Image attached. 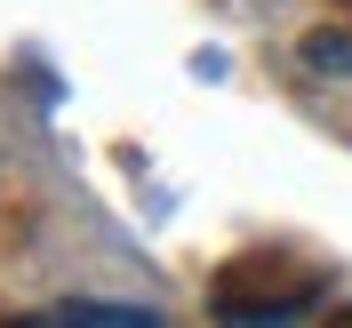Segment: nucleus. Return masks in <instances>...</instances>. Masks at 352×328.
Listing matches in <instances>:
<instances>
[{
  "instance_id": "1",
  "label": "nucleus",
  "mask_w": 352,
  "mask_h": 328,
  "mask_svg": "<svg viewBox=\"0 0 352 328\" xmlns=\"http://www.w3.org/2000/svg\"><path fill=\"white\" fill-rule=\"evenodd\" d=\"M312 296H329V272L288 256V248H241L208 281L217 328H288L296 312H312Z\"/></svg>"
},
{
  "instance_id": "2",
  "label": "nucleus",
  "mask_w": 352,
  "mask_h": 328,
  "mask_svg": "<svg viewBox=\"0 0 352 328\" xmlns=\"http://www.w3.org/2000/svg\"><path fill=\"white\" fill-rule=\"evenodd\" d=\"M24 328H160V320L136 312V305H56V312H41Z\"/></svg>"
},
{
  "instance_id": "3",
  "label": "nucleus",
  "mask_w": 352,
  "mask_h": 328,
  "mask_svg": "<svg viewBox=\"0 0 352 328\" xmlns=\"http://www.w3.org/2000/svg\"><path fill=\"white\" fill-rule=\"evenodd\" d=\"M305 56H312V65H336V72H344V65H352V41H344V32H312Z\"/></svg>"
},
{
  "instance_id": "4",
  "label": "nucleus",
  "mask_w": 352,
  "mask_h": 328,
  "mask_svg": "<svg viewBox=\"0 0 352 328\" xmlns=\"http://www.w3.org/2000/svg\"><path fill=\"white\" fill-rule=\"evenodd\" d=\"M320 328H352V305H344V312H329V320H320Z\"/></svg>"
},
{
  "instance_id": "5",
  "label": "nucleus",
  "mask_w": 352,
  "mask_h": 328,
  "mask_svg": "<svg viewBox=\"0 0 352 328\" xmlns=\"http://www.w3.org/2000/svg\"><path fill=\"white\" fill-rule=\"evenodd\" d=\"M329 8H336V17H344V24H352V0H329Z\"/></svg>"
},
{
  "instance_id": "6",
  "label": "nucleus",
  "mask_w": 352,
  "mask_h": 328,
  "mask_svg": "<svg viewBox=\"0 0 352 328\" xmlns=\"http://www.w3.org/2000/svg\"><path fill=\"white\" fill-rule=\"evenodd\" d=\"M0 328H16V320H0Z\"/></svg>"
}]
</instances>
